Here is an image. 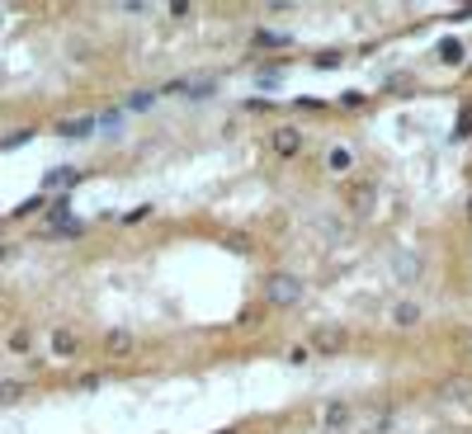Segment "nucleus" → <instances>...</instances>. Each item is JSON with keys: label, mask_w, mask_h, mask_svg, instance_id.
<instances>
[{"label": "nucleus", "mask_w": 472, "mask_h": 434, "mask_svg": "<svg viewBox=\"0 0 472 434\" xmlns=\"http://www.w3.org/2000/svg\"><path fill=\"white\" fill-rule=\"evenodd\" d=\"M298 293H302V283H298V279H288V274H279V279H269V283H265V297H269V302H293Z\"/></svg>", "instance_id": "1"}, {"label": "nucleus", "mask_w": 472, "mask_h": 434, "mask_svg": "<svg viewBox=\"0 0 472 434\" xmlns=\"http://www.w3.org/2000/svg\"><path fill=\"white\" fill-rule=\"evenodd\" d=\"M340 345H345V330H335V326L312 330V349H340Z\"/></svg>", "instance_id": "2"}, {"label": "nucleus", "mask_w": 472, "mask_h": 434, "mask_svg": "<svg viewBox=\"0 0 472 434\" xmlns=\"http://www.w3.org/2000/svg\"><path fill=\"white\" fill-rule=\"evenodd\" d=\"M274 151H298V132H293V128H279V132H274Z\"/></svg>", "instance_id": "3"}, {"label": "nucleus", "mask_w": 472, "mask_h": 434, "mask_svg": "<svg viewBox=\"0 0 472 434\" xmlns=\"http://www.w3.org/2000/svg\"><path fill=\"white\" fill-rule=\"evenodd\" d=\"M90 118H76V123H62V128H57V132H62V137H90Z\"/></svg>", "instance_id": "4"}, {"label": "nucleus", "mask_w": 472, "mask_h": 434, "mask_svg": "<svg viewBox=\"0 0 472 434\" xmlns=\"http://www.w3.org/2000/svg\"><path fill=\"white\" fill-rule=\"evenodd\" d=\"M52 349H57V354H76V335H71V330H57V335H52Z\"/></svg>", "instance_id": "5"}, {"label": "nucleus", "mask_w": 472, "mask_h": 434, "mask_svg": "<svg viewBox=\"0 0 472 434\" xmlns=\"http://www.w3.org/2000/svg\"><path fill=\"white\" fill-rule=\"evenodd\" d=\"M326 166H330L335 175H345V170H349V151H345V147H335V151L326 156Z\"/></svg>", "instance_id": "6"}, {"label": "nucleus", "mask_w": 472, "mask_h": 434, "mask_svg": "<svg viewBox=\"0 0 472 434\" xmlns=\"http://www.w3.org/2000/svg\"><path fill=\"white\" fill-rule=\"evenodd\" d=\"M109 349H118V354H128V349H132V335H123V330H118V335H109Z\"/></svg>", "instance_id": "7"}, {"label": "nucleus", "mask_w": 472, "mask_h": 434, "mask_svg": "<svg viewBox=\"0 0 472 434\" xmlns=\"http://www.w3.org/2000/svg\"><path fill=\"white\" fill-rule=\"evenodd\" d=\"M345 416H349L345 406H330V411H326V420H330V425H345Z\"/></svg>", "instance_id": "8"}, {"label": "nucleus", "mask_w": 472, "mask_h": 434, "mask_svg": "<svg viewBox=\"0 0 472 434\" xmlns=\"http://www.w3.org/2000/svg\"><path fill=\"white\" fill-rule=\"evenodd\" d=\"M416 321V307H397V326H411Z\"/></svg>", "instance_id": "9"}]
</instances>
